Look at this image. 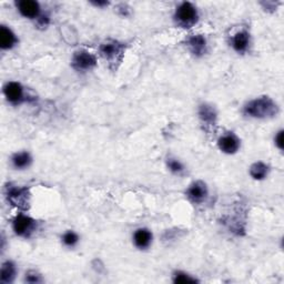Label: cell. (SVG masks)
<instances>
[{"mask_svg": "<svg viewBox=\"0 0 284 284\" xmlns=\"http://www.w3.org/2000/svg\"><path fill=\"white\" fill-rule=\"evenodd\" d=\"M4 92L8 101L15 104L22 101L24 97V88L18 82H8L4 88Z\"/></svg>", "mask_w": 284, "mask_h": 284, "instance_id": "30bf717a", "label": "cell"}, {"mask_svg": "<svg viewBox=\"0 0 284 284\" xmlns=\"http://www.w3.org/2000/svg\"><path fill=\"white\" fill-rule=\"evenodd\" d=\"M267 172H269V168L263 162H255L250 168V175L255 180H263V179L266 178Z\"/></svg>", "mask_w": 284, "mask_h": 284, "instance_id": "ac0fdd59", "label": "cell"}, {"mask_svg": "<svg viewBox=\"0 0 284 284\" xmlns=\"http://www.w3.org/2000/svg\"><path fill=\"white\" fill-rule=\"evenodd\" d=\"M17 43L15 34L6 26L0 27V47L3 49H12L13 47Z\"/></svg>", "mask_w": 284, "mask_h": 284, "instance_id": "5bb4252c", "label": "cell"}, {"mask_svg": "<svg viewBox=\"0 0 284 284\" xmlns=\"http://www.w3.org/2000/svg\"><path fill=\"white\" fill-rule=\"evenodd\" d=\"M17 8L19 13L26 18H36L40 13L39 4L33 2V0H22L17 3Z\"/></svg>", "mask_w": 284, "mask_h": 284, "instance_id": "7c38bea8", "label": "cell"}, {"mask_svg": "<svg viewBox=\"0 0 284 284\" xmlns=\"http://www.w3.org/2000/svg\"><path fill=\"white\" fill-rule=\"evenodd\" d=\"M133 242L136 248L141 250L149 248L152 242V233L148 229H138L134 232Z\"/></svg>", "mask_w": 284, "mask_h": 284, "instance_id": "4fadbf2b", "label": "cell"}, {"mask_svg": "<svg viewBox=\"0 0 284 284\" xmlns=\"http://www.w3.org/2000/svg\"><path fill=\"white\" fill-rule=\"evenodd\" d=\"M199 117L207 129L213 128L217 123V111L210 104H201L199 108Z\"/></svg>", "mask_w": 284, "mask_h": 284, "instance_id": "9c48e42d", "label": "cell"}, {"mask_svg": "<svg viewBox=\"0 0 284 284\" xmlns=\"http://www.w3.org/2000/svg\"><path fill=\"white\" fill-rule=\"evenodd\" d=\"M26 281H27L28 283H39L43 280H41V277H40L38 273L31 271V272L26 274Z\"/></svg>", "mask_w": 284, "mask_h": 284, "instance_id": "7402d4cb", "label": "cell"}, {"mask_svg": "<svg viewBox=\"0 0 284 284\" xmlns=\"http://www.w3.org/2000/svg\"><path fill=\"white\" fill-rule=\"evenodd\" d=\"M167 166L168 168H169V170L171 172L177 173V175H179V173H182L183 170H185V167H183L181 162L177 159H173V158H169V159H168Z\"/></svg>", "mask_w": 284, "mask_h": 284, "instance_id": "d6986e66", "label": "cell"}, {"mask_svg": "<svg viewBox=\"0 0 284 284\" xmlns=\"http://www.w3.org/2000/svg\"><path fill=\"white\" fill-rule=\"evenodd\" d=\"M244 113L249 117L257 119L273 118L277 114V104L269 97H260L250 101L244 107Z\"/></svg>", "mask_w": 284, "mask_h": 284, "instance_id": "6da1fadb", "label": "cell"}, {"mask_svg": "<svg viewBox=\"0 0 284 284\" xmlns=\"http://www.w3.org/2000/svg\"><path fill=\"white\" fill-rule=\"evenodd\" d=\"M15 233L20 236H28L31 232H34L36 228V221L27 215L19 214L16 217L13 223Z\"/></svg>", "mask_w": 284, "mask_h": 284, "instance_id": "8992f818", "label": "cell"}, {"mask_svg": "<svg viewBox=\"0 0 284 284\" xmlns=\"http://www.w3.org/2000/svg\"><path fill=\"white\" fill-rule=\"evenodd\" d=\"M189 49L197 57H201L207 51V40L202 35H193L188 39Z\"/></svg>", "mask_w": 284, "mask_h": 284, "instance_id": "8fae6325", "label": "cell"}, {"mask_svg": "<svg viewBox=\"0 0 284 284\" xmlns=\"http://www.w3.org/2000/svg\"><path fill=\"white\" fill-rule=\"evenodd\" d=\"M96 57L86 50H79L72 57V66L78 71H88L96 66Z\"/></svg>", "mask_w": 284, "mask_h": 284, "instance_id": "5b68a950", "label": "cell"}, {"mask_svg": "<svg viewBox=\"0 0 284 284\" xmlns=\"http://www.w3.org/2000/svg\"><path fill=\"white\" fill-rule=\"evenodd\" d=\"M250 41V36L246 31H239L236 33L232 38V47L235 51L244 52L248 49Z\"/></svg>", "mask_w": 284, "mask_h": 284, "instance_id": "9a60e30c", "label": "cell"}, {"mask_svg": "<svg viewBox=\"0 0 284 284\" xmlns=\"http://www.w3.org/2000/svg\"><path fill=\"white\" fill-rule=\"evenodd\" d=\"M31 157L28 154V152H19V154H16L13 159V166L16 168V169H26L28 168L31 164Z\"/></svg>", "mask_w": 284, "mask_h": 284, "instance_id": "e0dca14e", "label": "cell"}, {"mask_svg": "<svg viewBox=\"0 0 284 284\" xmlns=\"http://www.w3.org/2000/svg\"><path fill=\"white\" fill-rule=\"evenodd\" d=\"M16 266L13 262L7 261L5 262L2 266V271H0V282L4 284L12 283L16 277Z\"/></svg>", "mask_w": 284, "mask_h": 284, "instance_id": "2e32d148", "label": "cell"}, {"mask_svg": "<svg viewBox=\"0 0 284 284\" xmlns=\"http://www.w3.org/2000/svg\"><path fill=\"white\" fill-rule=\"evenodd\" d=\"M6 196L8 201L12 203L14 207L22 210H27L29 208L30 194L27 188L8 186Z\"/></svg>", "mask_w": 284, "mask_h": 284, "instance_id": "277c9868", "label": "cell"}, {"mask_svg": "<svg viewBox=\"0 0 284 284\" xmlns=\"http://www.w3.org/2000/svg\"><path fill=\"white\" fill-rule=\"evenodd\" d=\"M275 145L278 147V149H283V131L281 130L275 136Z\"/></svg>", "mask_w": 284, "mask_h": 284, "instance_id": "603a6c76", "label": "cell"}, {"mask_svg": "<svg viewBox=\"0 0 284 284\" xmlns=\"http://www.w3.org/2000/svg\"><path fill=\"white\" fill-rule=\"evenodd\" d=\"M187 196L194 203H200L204 201L208 196V188L206 183H203L202 181H197L192 183L188 189Z\"/></svg>", "mask_w": 284, "mask_h": 284, "instance_id": "ba28073f", "label": "cell"}, {"mask_svg": "<svg viewBox=\"0 0 284 284\" xmlns=\"http://www.w3.org/2000/svg\"><path fill=\"white\" fill-rule=\"evenodd\" d=\"M94 6H98V7H101V6H108V2H98V3H92Z\"/></svg>", "mask_w": 284, "mask_h": 284, "instance_id": "d4e9b609", "label": "cell"}, {"mask_svg": "<svg viewBox=\"0 0 284 284\" xmlns=\"http://www.w3.org/2000/svg\"><path fill=\"white\" fill-rule=\"evenodd\" d=\"M49 24V17L48 16H43V17L39 18V25L41 27H46Z\"/></svg>", "mask_w": 284, "mask_h": 284, "instance_id": "cb8c5ba5", "label": "cell"}, {"mask_svg": "<svg viewBox=\"0 0 284 284\" xmlns=\"http://www.w3.org/2000/svg\"><path fill=\"white\" fill-rule=\"evenodd\" d=\"M219 148L220 150L228 155H233L240 148V140L238 136L232 132L222 135L219 140Z\"/></svg>", "mask_w": 284, "mask_h": 284, "instance_id": "52a82bcc", "label": "cell"}, {"mask_svg": "<svg viewBox=\"0 0 284 284\" xmlns=\"http://www.w3.org/2000/svg\"><path fill=\"white\" fill-rule=\"evenodd\" d=\"M175 18L177 23L182 27H191L198 20V13L196 7L190 3H182L177 8Z\"/></svg>", "mask_w": 284, "mask_h": 284, "instance_id": "3957f363", "label": "cell"}, {"mask_svg": "<svg viewBox=\"0 0 284 284\" xmlns=\"http://www.w3.org/2000/svg\"><path fill=\"white\" fill-rule=\"evenodd\" d=\"M79 241V236L77 233L73 232V231H68L62 236V242H64L65 245L67 246H75Z\"/></svg>", "mask_w": 284, "mask_h": 284, "instance_id": "ffe728a7", "label": "cell"}, {"mask_svg": "<svg viewBox=\"0 0 284 284\" xmlns=\"http://www.w3.org/2000/svg\"><path fill=\"white\" fill-rule=\"evenodd\" d=\"M173 282L175 283H196V278L191 277V275L187 274L185 272H176L173 275Z\"/></svg>", "mask_w": 284, "mask_h": 284, "instance_id": "44dd1931", "label": "cell"}, {"mask_svg": "<svg viewBox=\"0 0 284 284\" xmlns=\"http://www.w3.org/2000/svg\"><path fill=\"white\" fill-rule=\"evenodd\" d=\"M100 55L111 66L120 64L124 55V46L114 40L107 41L100 46Z\"/></svg>", "mask_w": 284, "mask_h": 284, "instance_id": "7a4b0ae2", "label": "cell"}]
</instances>
